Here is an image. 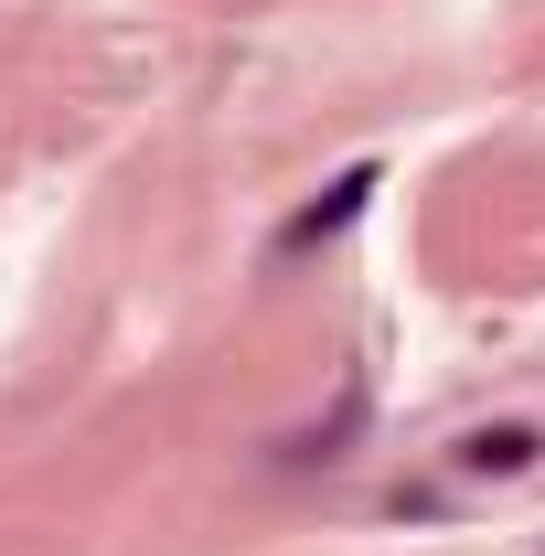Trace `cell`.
I'll use <instances>...</instances> for the list:
<instances>
[{
    "label": "cell",
    "instance_id": "cell-1",
    "mask_svg": "<svg viewBox=\"0 0 545 556\" xmlns=\"http://www.w3.org/2000/svg\"><path fill=\"white\" fill-rule=\"evenodd\" d=\"M364 204H375V161L332 172V182H321V204H300V214H289V225H278V257H310V247H332V236H342V225H353Z\"/></svg>",
    "mask_w": 545,
    "mask_h": 556
},
{
    "label": "cell",
    "instance_id": "cell-2",
    "mask_svg": "<svg viewBox=\"0 0 545 556\" xmlns=\"http://www.w3.org/2000/svg\"><path fill=\"white\" fill-rule=\"evenodd\" d=\"M449 460H460L471 482H492V471L514 482V471H535V460H545V439H535V428H471V439H460Z\"/></svg>",
    "mask_w": 545,
    "mask_h": 556
}]
</instances>
